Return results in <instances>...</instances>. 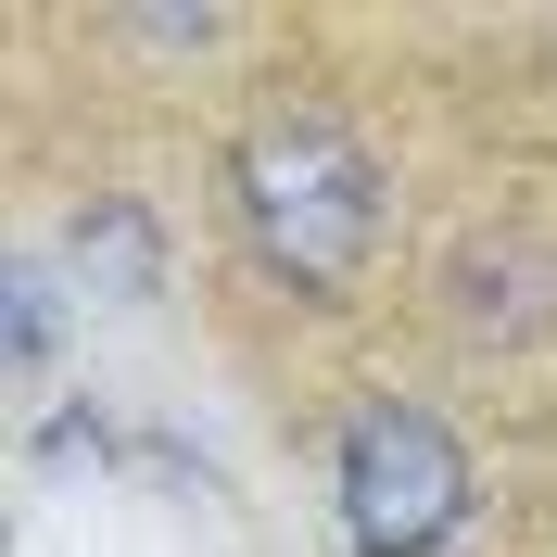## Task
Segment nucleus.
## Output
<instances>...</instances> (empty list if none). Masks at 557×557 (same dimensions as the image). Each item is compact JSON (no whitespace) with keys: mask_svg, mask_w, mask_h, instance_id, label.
<instances>
[{"mask_svg":"<svg viewBox=\"0 0 557 557\" xmlns=\"http://www.w3.org/2000/svg\"><path fill=\"white\" fill-rule=\"evenodd\" d=\"M228 215L292 292H355L368 253H381V165L343 114L278 102L228 139Z\"/></svg>","mask_w":557,"mask_h":557,"instance_id":"obj_1","label":"nucleus"},{"mask_svg":"<svg viewBox=\"0 0 557 557\" xmlns=\"http://www.w3.org/2000/svg\"><path fill=\"white\" fill-rule=\"evenodd\" d=\"M330 494H343V532L355 557H444L469 532V444L418 393H368L330 444Z\"/></svg>","mask_w":557,"mask_h":557,"instance_id":"obj_2","label":"nucleus"},{"mask_svg":"<svg viewBox=\"0 0 557 557\" xmlns=\"http://www.w3.org/2000/svg\"><path fill=\"white\" fill-rule=\"evenodd\" d=\"M76 267H89V292L139 305V292H152V228H139V215H76Z\"/></svg>","mask_w":557,"mask_h":557,"instance_id":"obj_3","label":"nucleus"},{"mask_svg":"<svg viewBox=\"0 0 557 557\" xmlns=\"http://www.w3.org/2000/svg\"><path fill=\"white\" fill-rule=\"evenodd\" d=\"M51 343H64V317H51V278H13V368H26V381H38V368H51Z\"/></svg>","mask_w":557,"mask_h":557,"instance_id":"obj_4","label":"nucleus"}]
</instances>
